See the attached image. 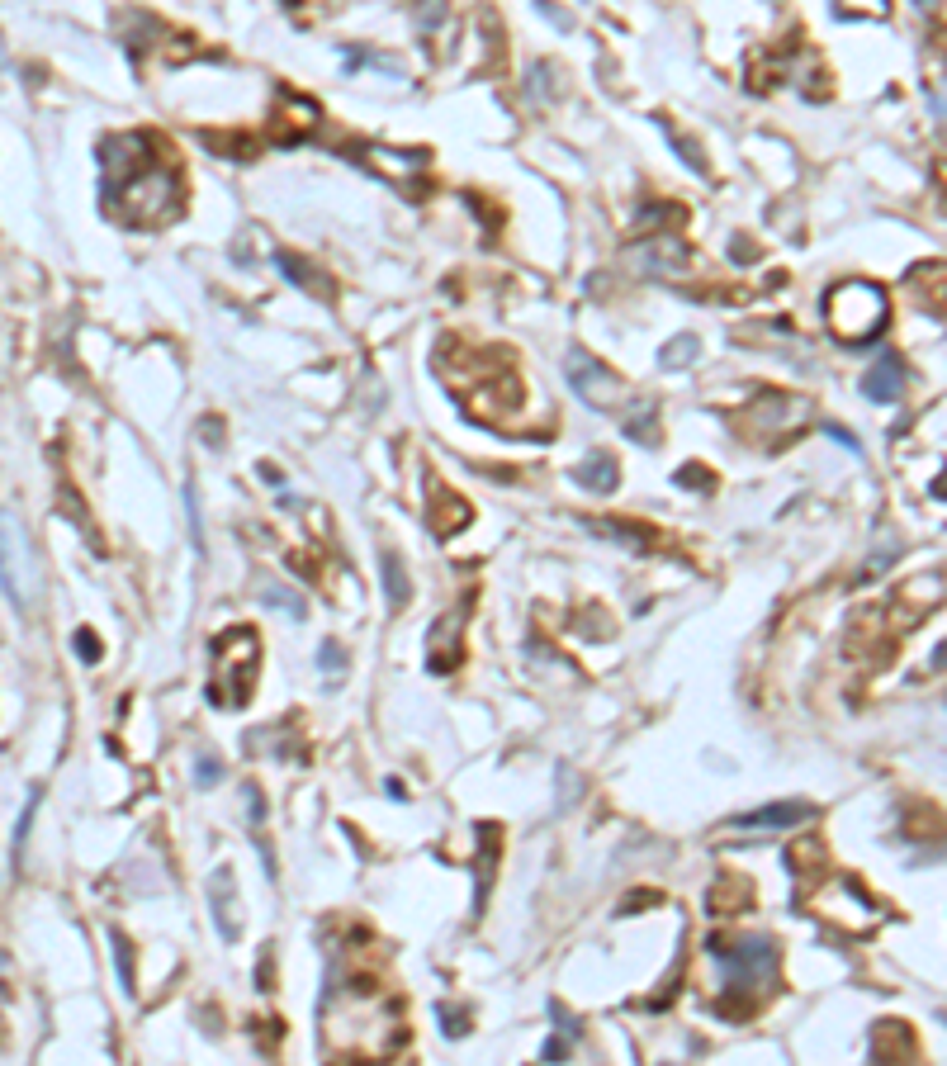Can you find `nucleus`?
Instances as JSON below:
<instances>
[{
  "instance_id": "obj_35",
  "label": "nucleus",
  "mask_w": 947,
  "mask_h": 1066,
  "mask_svg": "<svg viewBox=\"0 0 947 1066\" xmlns=\"http://www.w3.org/2000/svg\"><path fill=\"white\" fill-rule=\"evenodd\" d=\"M204 441H214V446L223 441V432H218V417H209V427H204Z\"/></svg>"
},
{
  "instance_id": "obj_21",
  "label": "nucleus",
  "mask_w": 947,
  "mask_h": 1066,
  "mask_svg": "<svg viewBox=\"0 0 947 1066\" xmlns=\"http://www.w3.org/2000/svg\"><path fill=\"white\" fill-rule=\"evenodd\" d=\"M256 597H261L266 607H280V612H289L294 621H304V616H308L304 597L294 593V588H285V583H275V579H261V583H256Z\"/></svg>"
},
{
  "instance_id": "obj_16",
  "label": "nucleus",
  "mask_w": 947,
  "mask_h": 1066,
  "mask_svg": "<svg viewBox=\"0 0 947 1066\" xmlns=\"http://www.w3.org/2000/svg\"><path fill=\"white\" fill-rule=\"evenodd\" d=\"M753 901V886L744 882V877H734V872H720L711 886V915H720V920H730V915H739L744 905Z\"/></svg>"
},
{
  "instance_id": "obj_7",
  "label": "nucleus",
  "mask_w": 947,
  "mask_h": 1066,
  "mask_svg": "<svg viewBox=\"0 0 947 1066\" xmlns=\"http://www.w3.org/2000/svg\"><path fill=\"white\" fill-rule=\"evenodd\" d=\"M815 910L824 920H834L839 929H848V934H872L881 924V905L853 877H829V882L815 886Z\"/></svg>"
},
{
  "instance_id": "obj_28",
  "label": "nucleus",
  "mask_w": 947,
  "mask_h": 1066,
  "mask_svg": "<svg viewBox=\"0 0 947 1066\" xmlns=\"http://www.w3.org/2000/svg\"><path fill=\"white\" fill-rule=\"evenodd\" d=\"M441 1019H446V1033H450V1038H460V1033H469V1019H465V1010H455V1005H441Z\"/></svg>"
},
{
  "instance_id": "obj_4",
  "label": "nucleus",
  "mask_w": 947,
  "mask_h": 1066,
  "mask_svg": "<svg viewBox=\"0 0 947 1066\" xmlns=\"http://www.w3.org/2000/svg\"><path fill=\"white\" fill-rule=\"evenodd\" d=\"M711 958L725 972V991H768L777 976V939L768 934H734V939H711Z\"/></svg>"
},
{
  "instance_id": "obj_17",
  "label": "nucleus",
  "mask_w": 947,
  "mask_h": 1066,
  "mask_svg": "<svg viewBox=\"0 0 947 1066\" xmlns=\"http://www.w3.org/2000/svg\"><path fill=\"white\" fill-rule=\"evenodd\" d=\"M275 266H280V275H285L289 285H299V290H308V294H318V299H332V280L313 275V266H308L304 256L275 252Z\"/></svg>"
},
{
  "instance_id": "obj_26",
  "label": "nucleus",
  "mask_w": 947,
  "mask_h": 1066,
  "mask_svg": "<svg viewBox=\"0 0 947 1066\" xmlns=\"http://www.w3.org/2000/svg\"><path fill=\"white\" fill-rule=\"evenodd\" d=\"M76 659H81V664H95V659H100V640L90 631H76Z\"/></svg>"
},
{
  "instance_id": "obj_20",
  "label": "nucleus",
  "mask_w": 947,
  "mask_h": 1066,
  "mask_svg": "<svg viewBox=\"0 0 947 1066\" xmlns=\"http://www.w3.org/2000/svg\"><path fill=\"white\" fill-rule=\"evenodd\" d=\"M621 432H626L630 441H640V446H659V408H654V403L644 398L635 413H626Z\"/></svg>"
},
{
  "instance_id": "obj_18",
  "label": "nucleus",
  "mask_w": 947,
  "mask_h": 1066,
  "mask_svg": "<svg viewBox=\"0 0 947 1066\" xmlns=\"http://www.w3.org/2000/svg\"><path fill=\"white\" fill-rule=\"evenodd\" d=\"M578 484L588 488V493H611V488L621 484V470H616V460L607 451H597V455H588V465H578Z\"/></svg>"
},
{
  "instance_id": "obj_27",
  "label": "nucleus",
  "mask_w": 947,
  "mask_h": 1066,
  "mask_svg": "<svg viewBox=\"0 0 947 1066\" xmlns=\"http://www.w3.org/2000/svg\"><path fill=\"white\" fill-rule=\"evenodd\" d=\"M550 1019L559 1024V1033H564V1038H578V1019H573V1014L564 1010L559 1000H550Z\"/></svg>"
},
{
  "instance_id": "obj_12",
  "label": "nucleus",
  "mask_w": 947,
  "mask_h": 1066,
  "mask_svg": "<svg viewBox=\"0 0 947 1066\" xmlns=\"http://www.w3.org/2000/svg\"><path fill=\"white\" fill-rule=\"evenodd\" d=\"M815 815V806L805 801H777V806H763V811L734 815L730 830H791V825H805Z\"/></svg>"
},
{
  "instance_id": "obj_11",
  "label": "nucleus",
  "mask_w": 947,
  "mask_h": 1066,
  "mask_svg": "<svg viewBox=\"0 0 947 1066\" xmlns=\"http://www.w3.org/2000/svg\"><path fill=\"white\" fill-rule=\"evenodd\" d=\"M209 915H214L218 934L233 943L237 934H242V910H237V877L233 868H214V877H209Z\"/></svg>"
},
{
  "instance_id": "obj_1",
  "label": "nucleus",
  "mask_w": 947,
  "mask_h": 1066,
  "mask_svg": "<svg viewBox=\"0 0 947 1066\" xmlns=\"http://www.w3.org/2000/svg\"><path fill=\"white\" fill-rule=\"evenodd\" d=\"M100 190L105 209L133 228H166L180 218V176L161 162L157 138L119 133L100 147Z\"/></svg>"
},
{
  "instance_id": "obj_13",
  "label": "nucleus",
  "mask_w": 947,
  "mask_h": 1066,
  "mask_svg": "<svg viewBox=\"0 0 947 1066\" xmlns=\"http://www.w3.org/2000/svg\"><path fill=\"white\" fill-rule=\"evenodd\" d=\"M474 517V507L460 498V493H450L446 484H431V507H427V522L436 536H455L460 526Z\"/></svg>"
},
{
  "instance_id": "obj_3",
  "label": "nucleus",
  "mask_w": 947,
  "mask_h": 1066,
  "mask_svg": "<svg viewBox=\"0 0 947 1066\" xmlns=\"http://www.w3.org/2000/svg\"><path fill=\"white\" fill-rule=\"evenodd\" d=\"M824 323H829V332L839 342L867 346L891 323V299L872 280H839L834 290L824 294Z\"/></svg>"
},
{
  "instance_id": "obj_14",
  "label": "nucleus",
  "mask_w": 947,
  "mask_h": 1066,
  "mask_svg": "<svg viewBox=\"0 0 947 1066\" xmlns=\"http://www.w3.org/2000/svg\"><path fill=\"white\" fill-rule=\"evenodd\" d=\"M460 631H465V612H450L441 626H431V669L436 673H450L460 664Z\"/></svg>"
},
{
  "instance_id": "obj_8",
  "label": "nucleus",
  "mask_w": 947,
  "mask_h": 1066,
  "mask_svg": "<svg viewBox=\"0 0 947 1066\" xmlns=\"http://www.w3.org/2000/svg\"><path fill=\"white\" fill-rule=\"evenodd\" d=\"M564 370H569L573 394L583 398L588 408H597V413H621V408H626V384H621V375L607 370L597 356H588V351H569Z\"/></svg>"
},
{
  "instance_id": "obj_25",
  "label": "nucleus",
  "mask_w": 947,
  "mask_h": 1066,
  "mask_svg": "<svg viewBox=\"0 0 947 1066\" xmlns=\"http://www.w3.org/2000/svg\"><path fill=\"white\" fill-rule=\"evenodd\" d=\"M109 943H114V967H119V986H124L128 995H133V948H128V939L119 934V929H109Z\"/></svg>"
},
{
  "instance_id": "obj_31",
  "label": "nucleus",
  "mask_w": 947,
  "mask_h": 1066,
  "mask_svg": "<svg viewBox=\"0 0 947 1066\" xmlns=\"http://www.w3.org/2000/svg\"><path fill=\"white\" fill-rule=\"evenodd\" d=\"M218 777H223V768H218L214 759H199V768H195V782H199V787H214Z\"/></svg>"
},
{
  "instance_id": "obj_19",
  "label": "nucleus",
  "mask_w": 947,
  "mask_h": 1066,
  "mask_svg": "<svg viewBox=\"0 0 947 1066\" xmlns=\"http://www.w3.org/2000/svg\"><path fill=\"white\" fill-rule=\"evenodd\" d=\"M379 564H384V597H389V607H394V612H403V607H408V597H412L408 569H403V560H398L394 550H384Z\"/></svg>"
},
{
  "instance_id": "obj_6",
  "label": "nucleus",
  "mask_w": 947,
  "mask_h": 1066,
  "mask_svg": "<svg viewBox=\"0 0 947 1066\" xmlns=\"http://www.w3.org/2000/svg\"><path fill=\"white\" fill-rule=\"evenodd\" d=\"M0 593L10 597L15 612H29L38 597L34 545H29L24 522H19L15 512H0Z\"/></svg>"
},
{
  "instance_id": "obj_9",
  "label": "nucleus",
  "mask_w": 947,
  "mask_h": 1066,
  "mask_svg": "<svg viewBox=\"0 0 947 1066\" xmlns=\"http://www.w3.org/2000/svg\"><path fill=\"white\" fill-rule=\"evenodd\" d=\"M787 413L810 417V403H805V398H791V394H777V389H763L744 413L734 417V427L744 436H753V441H768L772 446V441H782V436L796 427V422H787Z\"/></svg>"
},
{
  "instance_id": "obj_34",
  "label": "nucleus",
  "mask_w": 947,
  "mask_h": 1066,
  "mask_svg": "<svg viewBox=\"0 0 947 1066\" xmlns=\"http://www.w3.org/2000/svg\"><path fill=\"white\" fill-rule=\"evenodd\" d=\"M540 15H545V19H554V24H559V29H569V24H573V19L564 15V10H550V5H540Z\"/></svg>"
},
{
  "instance_id": "obj_36",
  "label": "nucleus",
  "mask_w": 947,
  "mask_h": 1066,
  "mask_svg": "<svg viewBox=\"0 0 947 1066\" xmlns=\"http://www.w3.org/2000/svg\"><path fill=\"white\" fill-rule=\"evenodd\" d=\"M0 967H5V953H0Z\"/></svg>"
},
{
  "instance_id": "obj_32",
  "label": "nucleus",
  "mask_w": 947,
  "mask_h": 1066,
  "mask_svg": "<svg viewBox=\"0 0 947 1066\" xmlns=\"http://www.w3.org/2000/svg\"><path fill=\"white\" fill-rule=\"evenodd\" d=\"M678 484H692V488H711V474H701V470H682V474H678Z\"/></svg>"
},
{
  "instance_id": "obj_33",
  "label": "nucleus",
  "mask_w": 947,
  "mask_h": 1066,
  "mask_svg": "<svg viewBox=\"0 0 947 1066\" xmlns=\"http://www.w3.org/2000/svg\"><path fill=\"white\" fill-rule=\"evenodd\" d=\"M564 1057H569V1038H554L545 1048V1062H564Z\"/></svg>"
},
{
  "instance_id": "obj_2",
  "label": "nucleus",
  "mask_w": 947,
  "mask_h": 1066,
  "mask_svg": "<svg viewBox=\"0 0 947 1066\" xmlns=\"http://www.w3.org/2000/svg\"><path fill=\"white\" fill-rule=\"evenodd\" d=\"M322 1048L332 1052L337 1062H356V1066H379L389 1062L398 1048H403V1010L389 991H375V986H332L327 1000H322Z\"/></svg>"
},
{
  "instance_id": "obj_22",
  "label": "nucleus",
  "mask_w": 947,
  "mask_h": 1066,
  "mask_svg": "<svg viewBox=\"0 0 947 1066\" xmlns=\"http://www.w3.org/2000/svg\"><path fill=\"white\" fill-rule=\"evenodd\" d=\"M697 356H701V342L692 337V332H682V337H673V342L659 351V365H663V370H687Z\"/></svg>"
},
{
  "instance_id": "obj_10",
  "label": "nucleus",
  "mask_w": 947,
  "mask_h": 1066,
  "mask_svg": "<svg viewBox=\"0 0 947 1066\" xmlns=\"http://www.w3.org/2000/svg\"><path fill=\"white\" fill-rule=\"evenodd\" d=\"M626 261L644 275H692L697 252L682 242L678 233H649L644 242H635L626 252Z\"/></svg>"
},
{
  "instance_id": "obj_15",
  "label": "nucleus",
  "mask_w": 947,
  "mask_h": 1066,
  "mask_svg": "<svg viewBox=\"0 0 947 1066\" xmlns=\"http://www.w3.org/2000/svg\"><path fill=\"white\" fill-rule=\"evenodd\" d=\"M900 389H905V370H900L895 356H881V361L862 375V394L872 398V403H895Z\"/></svg>"
},
{
  "instance_id": "obj_29",
  "label": "nucleus",
  "mask_w": 947,
  "mask_h": 1066,
  "mask_svg": "<svg viewBox=\"0 0 947 1066\" xmlns=\"http://www.w3.org/2000/svg\"><path fill=\"white\" fill-rule=\"evenodd\" d=\"M318 664H322V669H332V673H341V669H346V654H341V645H337V640H327V645H322Z\"/></svg>"
},
{
  "instance_id": "obj_30",
  "label": "nucleus",
  "mask_w": 947,
  "mask_h": 1066,
  "mask_svg": "<svg viewBox=\"0 0 947 1066\" xmlns=\"http://www.w3.org/2000/svg\"><path fill=\"white\" fill-rule=\"evenodd\" d=\"M824 436H829V441H839L843 451H853V455H862V441L853 432H843V427H829V422H824Z\"/></svg>"
},
{
  "instance_id": "obj_5",
  "label": "nucleus",
  "mask_w": 947,
  "mask_h": 1066,
  "mask_svg": "<svg viewBox=\"0 0 947 1066\" xmlns=\"http://www.w3.org/2000/svg\"><path fill=\"white\" fill-rule=\"evenodd\" d=\"M251 678H256V631L237 626V631L218 635L214 645V678H209V697L218 706H237L251 697Z\"/></svg>"
},
{
  "instance_id": "obj_24",
  "label": "nucleus",
  "mask_w": 947,
  "mask_h": 1066,
  "mask_svg": "<svg viewBox=\"0 0 947 1066\" xmlns=\"http://www.w3.org/2000/svg\"><path fill=\"white\" fill-rule=\"evenodd\" d=\"M659 124H663V138H668V143L678 147L682 166H687V171H706V157H701V147L692 143V138H687V133H678V128L668 124V119H659Z\"/></svg>"
},
{
  "instance_id": "obj_23",
  "label": "nucleus",
  "mask_w": 947,
  "mask_h": 1066,
  "mask_svg": "<svg viewBox=\"0 0 947 1066\" xmlns=\"http://www.w3.org/2000/svg\"><path fill=\"white\" fill-rule=\"evenodd\" d=\"M493 868H498V830L488 825L483 830V863H479V910L488 901V886H493Z\"/></svg>"
}]
</instances>
